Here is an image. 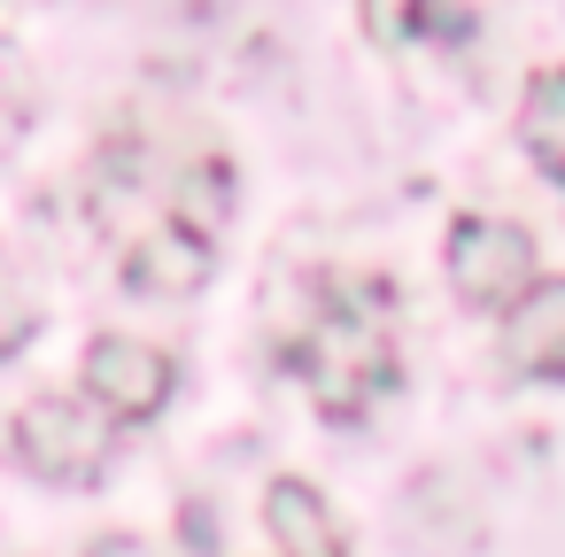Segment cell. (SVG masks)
Wrapping results in <instances>:
<instances>
[{
    "instance_id": "obj_1",
    "label": "cell",
    "mask_w": 565,
    "mask_h": 557,
    "mask_svg": "<svg viewBox=\"0 0 565 557\" xmlns=\"http://www.w3.org/2000/svg\"><path fill=\"white\" fill-rule=\"evenodd\" d=\"M287 372L310 387V403L326 418H364L403 372V356H395V287L356 279V271L318 279V302L287 341Z\"/></svg>"
},
{
    "instance_id": "obj_2",
    "label": "cell",
    "mask_w": 565,
    "mask_h": 557,
    "mask_svg": "<svg viewBox=\"0 0 565 557\" xmlns=\"http://www.w3.org/2000/svg\"><path fill=\"white\" fill-rule=\"evenodd\" d=\"M9 441H17V464L24 472H40L55 488H94L109 472V457H117V418L102 403L86 410L71 395H40V403L17 410Z\"/></svg>"
},
{
    "instance_id": "obj_3",
    "label": "cell",
    "mask_w": 565,
    "mask_h": 557,
    "mask_svg": "<svg viewBox=\"0 0 565 557\" xmlns=\"http://www.w3.org/2000/svg\"><path fill=\"white\" fill-rule=\"evenodd\" d=\"M534 279V240L511 217H465L449 225V287L472 310H511Z\"/></svg>"
},
{
    "instance_id": "obj_4",
    "label": "cell",
    "mask_w": 565,
    "mask_h": 557,
    "mask_svg": "<svg viewBox=\"0 0 565 557\" xmlns=\"http://www.w3.org/2000/svg\"><path fill=\"white\" fill-rule=\"evenodd\" d=\"M171 387H179V364H171L163 349H148V341L102 333V341L86 349V403H102L117 426L156 418V410L171 403Z\"/></svg>"
},
{
    "instance_id": "obj_5",
    "label": "cell",
    "mask_w": 565,
    "mask_h": 557,
    "mask_svg": "<svg viewBox=\"0 0 565 557\" xmlns=\"http://www.w3.org/2000/svg\"><path fill=\"white\" fill-rule=\"evenodd\" d=\"M503 364L519 379H565V279H526L503 310Z\"/></svg>"
},
{
    "instance_id": "obj_6",
    "label": "cell",
    "mask_w": 565,
    "mask_h": 557,
    "mask_svg": "<svg viewBox=\"0 0 565 557\" xmlns=\"http://www.w3.org/2000/svg\"><path fill=\"white\" fill-rule=\"evenodd\" d=\"M210 248L217 240H202L179 217H163V225H148V233L125 240V287H140V294H194L210 279V264H217Z\"/></svg>"
},
{
    "instance_id": "obj_7",
    "label": "cell",
    "mask_w": 565,
    "mask_h": 557,
    "mask_svg": "<svg viewBox=\"0 0 565 557\" xmlns=\"http://www.w3.org/2000/svg\"><path fill=\"white\" fill-rule=\"evenodd\" d=\"M264 526H271L279 557H349V549H341V526H333V511L318 503L310 480H271Z\"/></svg>"
},
{
    "instance_id": "obj_8",
    "label": "cell",
    "mask_w": 565,
    "mask_h": 557,
    "mask_svg": "<svg viewBox=\"0 0 565 557\" xmlns=\"http://www.w3.org/2000/svg\"><path fill=\"white\" fill-rule=\"evenodd\" d=\"M519 140H526L534 171L565 186V63L526 86V101H519Z\"/></svg>"
},
{
    "instance_id": "obj_9",
    "label": "cell",
    "mask_w": 565,
    "mask_h": 557,
    "mask_svg": "<svg viewBox=\"0 0 565 557\" xmlns=\"http://www.w3.org/2000/svg\"><path fill=\"white\" fill-rule=\"evenodd\" d=\"M364 32L380 47H403V40H465V9H457V0H364Z\"/></svg>"
},
{
    "instance_id": "obj_10",
    "label": "cell",
    "mask_w": 565,
    "mask_h": 557,
    "mask_svg": "<svg viewBox=\"0 0 565 557\" xmlns=\"http://www.w3.org/2000/svg\"><path fill=\"white\" fill-rule=\"evenodd\" d=\"M32 325H40V310H32L24 279L9 271V256H0V356H17V349L32 341Z\"/></svg>"
},
{
    "instance_id": "obj_11",
    "label": "cell",
    "mask_w": 565,
    "mask_h": 557,
    "mask_svg": "<svg viewBox=\"0 0 565 557\" xmlns=\"http://www.w3.org/2000/svg\"><path fill=\"white\" fill-rule=\"evenodd\" d=\"M86 557H156V549H148V542H132V534H102Z\"/></svg>"
}]
</instances>
